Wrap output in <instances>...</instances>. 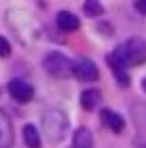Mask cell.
Segmentation results:
<instances>
[{"mask_svg": "<svg viewBox=\"0 0 146 148\" xmlns=\"http://www.w3.org/2000/svg\"><path fill=\"white\" fill-rule=\"evenodd\" d=\"M7 24H9V28L17 34V39L22 41L24 45H30L32 41H37L39 34H41L39 22L28 11H22V9H19V11L17 9L7 11Z\"/></svg>", "mask_w": 146, "mask_h": 148, "instance_id": "1", "label": "cell"}, {"mask_svg": "<svg viewBox=\"0 0 146 148\" xmlns=\"http://www.w3.org/2000/svg\"><path fill=\"white\" fill-rule=\"evenodd\" d=\"M67 127H69V118L67 114H64L62 110L58 108H52V110H45L43 116H41V129L45 137H47L49 142H60L64 140V135H67Z\"/></svg>", "mask_w": 146, "mask_h": 148, "instance_id": "2", "label": "cell"}, {"mask_svg": "<svg viewBox=\"0 0 146 148\" xmlns=\"http://www.w3.org/2000/svg\"><path fill=\"white\" fill-rule=\"evenodd\" d=\"M120 58L125 60V62L129 64V67H133V64H142L146 62V43L142 39L133 37V39H127L125 43H120L116 49H114Z\"/></svg>", "mask_w": 146, "mask_h": 148, "instance_id": "3", "label": "cell"}, {"mask_svg": "<svg viewBox=\"0 0 146 148\" xmlns=\"http://www.w3.org/2000/svg\"><path fill=\"white\" fill-rule=\"evenodd\" d=\"M43 69L47 71L52 77H58V79H64V77H69V75H73V62L60 52H49L43 58Z\"/></svg>", "mask_w": 146, "mask_h": 148, "instance_id": "4", "label": "cell"}, {"mask_svg": "<svg viewBox=\"0 0 146 148\" xmlns=\"http://www.w3.org/2000/svg\"><path fill=\"white\" fill-rule=\"evenodd\" d=\"M7 90H9V95H11V99L17 101V103H28L34 97V88L24 79H11L9 86H7Z\"/></svg>", "mask_w": 146, "mask_h": 148, "instance_id": "5", "label": "cell"}, {"mask_svg": "<svg viewBox=\"0 0 146 148\" xmlns=\"http://www.w3.org/2000/svg\"><path fill=\"white\" fill-rule=\"evenodd\" d=\"M73 75L80 82H97L99 79V69L90 58H80L73 64Z\"/></svg>", "mask_w": 146, "mask_h": 148, "instance_id": "6", "label": "cell"}, {"mask_svg": "<svg viewBox=\"0 0 146 148\" xmlns=\"http://www.w3.org/2000/svg\"><path fill=\"white\" fill-rule=\"evenodd\" d=\"M108 64H110V69H112V73H114V77H116L118 84L120 86H129V75H127V67L129 64L125 62L116 52L108 56Z\"/></svg>", "mask_w": 146, "mask_h": 148, "instance_id": "7", "label": "cell"}, {"mask_svg": "<svg viewBox=\"0 0 146 148\" xmlns=\"http://www.w3.org/2000/svg\"><path fill=\"white\" fill-rule=\"evenodd\" d=\"M13 144V127L7 112L0 114V148H11Z\"/></svg>", "mask_w": 146, "mask_h": 148, "instance_id": "8", "label": "cell"}, {"mask_svg": "<svg viewBox=\"0 0 146 148\" xmlns=\"http://www.w3.org/2000/svg\"><path fill=\"white\" fill-rule=\"evenodd\" d=\"M56 26L62 30V32H73V30L80 28V19H77V15L71 13V11H60L56 15Z\"/></svg>", "mask_w": 146, "mask_h": 148, "instance_id": "9", "label": "cell"}, {"mask_svg": "<svg viewBox=\"0 0 146 148\" xmlns=\"http://www.w3.org/2000/svg\"><path fill=\"white\" fill-rule=\"evenodd\" d=\"M101 122L110 131H114V133H120V131L125 129V120L120 118V114H116V112H112V110L101 112Z\"/></svg>", "mask_w": 146, "mask_h": 148, "instance_id": "10", "label": "cell"}, {"mask_svg": "<svg viewBox=\"0 0 146 148\" xmlns=\"http://www.w3.org/2000/svg\"><path fill=\"white\" fill-rule=\"evenodd\" d=\"M80 103H82L84 110H95L99 103H101V92H99L97 88H86L82 92V97H80Z\"/></svg>", "mask_w": 146, "mask_h": 148, "instance_id": "11", "label": "cell"}, {"mask_svg": "<svg viewBox=\"0 0 146 148\" xmlns=\"http://www.w3.org/2000/svg\"><path fill=\"white\" fill-rule=\"evenodd\" d=\"M73 148H93V135L86 127H80L73 133Z\"/></svg>", "mask_w": 146, "mask_h": 148, "instance_id": "12", "label": "cell"}, {"mask_svg": "<svg viewBox=\"0 0 146 148\" xmlns=\"http://www.w3.org/2000/svg\"><path fill=\"white\" fill-rule=\"evenodd\" d=\"M22 135H24V144H26L28 148H41V135H39V131L34 129L32 125L24 127Z\"/></svg>", "mask_w": 146, "mask_h": 148, "instance_id": "13", "label": "cell"}, {"mask_svg": "<svg viewBox=\"0 0 146 148\" xmlns=\"http://www.w3.org/2000/svg\"><path fill=\"white\" fill-rule=\"evenodd\" d=\"M84 13L90 17H99L103 13V4L99 0H84Z\"/></svg>", "mask_w": 146, "mask_h": 148, "instance_id": "14", "label": "cell"}, {"mask_svg": "<svg viewBox=\"0 0 146 148\" xmlns=\"http://www.w3.org/2000/svg\"><path fill=\"white\" fill-rule=\"evenodd\" d=\"M0 43H2V56L7 58V56L11 54V47H9V41H7V37H0Z\"/></svg>", "mask_w": 146, "mask_h": 148, "instance_id": "15", "label": "cell"}, {"mask_svg": "<svg viewBox=\"0 0 146 148\" xmlns=\"http://www.w3.org/2000/svg\"><path fill=\"white\" fill-rule=\"evenodd\" d=\"M135 9L142 15H146V0H135Z\"/></svg>", "mask_w": 146, "mask_h": 148, "instance_id": "16", "label": "cell"}, {"mask_svg": "<svg viewBox=\"0 0 146 148\" xmlns=\"http://www.w3.org/2000/svg\"><path fill=\"white\" fill-rule=\"evenodd\" d=\"M142 88H144V92H146V77L142 79Z\"/></svg>", "mask_w": 146, "mask_h": 148, "instance_id": "17", "label": "cell"}]
</instances>
